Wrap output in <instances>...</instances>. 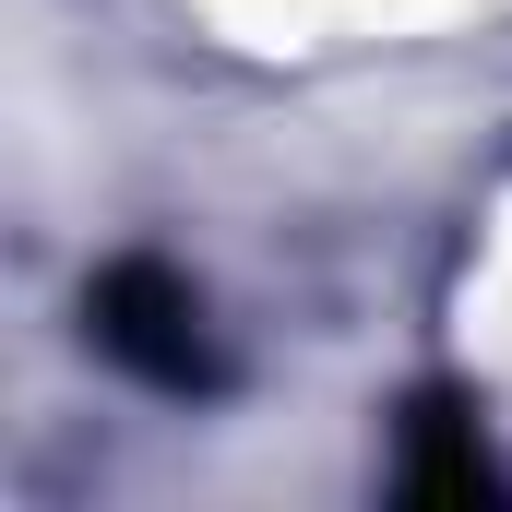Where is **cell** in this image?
<instances>
[{"label": "cell", "mask_w": 512, "mask_h": 512, "mask_svg": "<svg viewBox=\"0 0 512 512\" xmlns=\"http://www.w3.org/2000/svg\"><path fill=\"white\" fill-rule=\"evenodd\" d=\"M405 501H429V512H501V465H489L465 393H417V405H405Z\"/></svg>", "instance_id": "cell-2"}, {"label": "cell", "mask_w": 512, "mask_h": 512, "mask_svg": "<svg viewBox=\"0 0 512 512\" xmlns=\"http://www.w3.org/2000/svg\"><path fill=\"white\" fill-rule=\"evenodd\" d=\"M84 322H96V346L120 358L131 382L155 393H215V334H203V298L167 274V262H108L96 274V298H84Z\"/></svg>", "instance_id": "cell-1"}]
</instances>
